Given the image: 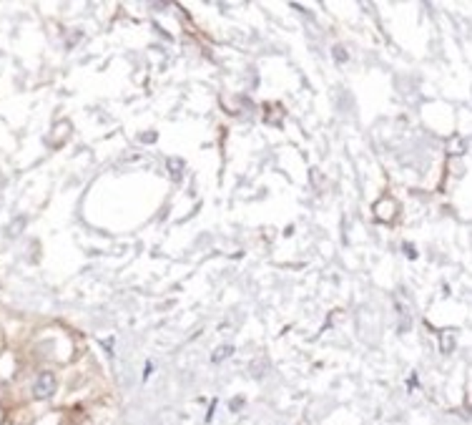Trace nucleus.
Wrapping results in <instances>:
<instances>
[{"instance_id":"obj_1","label":"nucleus","mask_w":472,"mask_h":425,"mask_svg":"<svg viewBox=\"0 0 472 425\" xmlns=\"http://www.w3.org/2000/svg\"><path fill=\"white\" fill-rule=\"evenodd\" d=\"M56 388H58V380H56L53 372H41L36 385H33V395H36L38 400H46L56 393Z\"/></svg>"},{"instance_id":"obj_2","label":"nucleus","mask_w":472,"mask_h":425,"mask_svg":"<svg viewBox=\"0 0 472 425\" xmlns=\"http://www.w3.org/2000/svg\"><path fill=\"white\" fill-rule=\"evenodd\" d=\"M226 355H231V345H224V347H219V350L214 352V362H221Z\"/></svg>"},{"instance_id":"obj_3","label":"nucleus","mask_w":472,"mask_h":425,"mask_svg":"<svg viewBox=\"0 0 472 425\" xmlns=\"http://www.w3.org/2000/svg\"><path fill=\"white\" fill-rule=\"evenodd\" d=\"M335 53H337V61H345L347 56H345V48H340V46H337L335 48Z\"/></svg>"},{"instance_id":"obj_4","label":"nucleus","mask_w":472,"mask_h":425,"mask_svg":"<svg viewBox=\"0 0 472 425\" xmlns=\"http://www.w3.org/2000/svg\"><path fill=\"white\" fill-rule=\"evenodd\" d=\"M404 252H407V255H409V260H414V255H417V252H414L409 245H404Z\"/></svg>"}]
</instances>
